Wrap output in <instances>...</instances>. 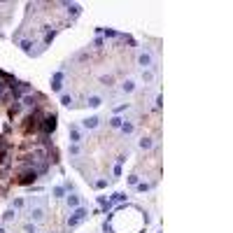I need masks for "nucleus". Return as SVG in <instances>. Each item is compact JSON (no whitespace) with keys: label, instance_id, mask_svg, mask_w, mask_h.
<instances>
[{"label":"nucleus","instance_id":"f257e3e1","mask_svg":"<svg viewBox=\"0 0 233 233\" xmlns=\"http://www.w3.org/2000/svg\"><path fill=\"white\" fill-rule=\"evenodd\" d=\"M40 128H42L44 135H51V133L56 131V114H47L42 119V124H40Z\"/></svg>","mask_w":233,"mask_h":233},{"label":"nucleus","instance_id":"f03ea898","mask_svg":"<svg viewBox=\"0 0 233 233\" xmlns=\"http://www.w3.org/2000/svg\"><path fill=\"white\" fill-rule=\"evenodd\" d=\"M86 215H89V212H86V207H77V210L72 212V217L68 219V226H70V228H75L80 222H84V219H86Z\"/></svg>","mask_w":233,"mask_h":233},{"label":"nucleus","instance_id":"7ed1b4c3","mask_svg":"<svg viewBox=\"0 0 233 233\" xmlns=\"http://www.w3.org/2000/svg\"><path fill=\"white\" fill-rule=\"evenodd\" d=\"M37 180V170H26V173L19 177V184H31V182Z\"/></svg>","mask_w":233,"mask_h":233},{"label":"nucleus","instance_id":"20e7f679","mask_svg":"<svg viewBox=\"0 0 233 233\" xmlns=\"http://www.w3.org/2000/svg\"><path fill=\"white\" fill-rule=\"evenodd\" d=\"M31 219H33V222H44V207L42 205L31 207Z\"/></svg>","mask_w":233,"mask_h":233},{"label":"nucleus","instance_id":"39448f33","mask_svg":"<svg viewBox=\"0 0 233 233\" xmlns=\"http://www.w3.org/2000/svg\"><path fill=\"white\" fill-rule=\"evenodd\" d=\"M138 63L142 65V68H149V65H152V54L149 51H140L138 54Z\"/></svg>","mask_w":233,"mask_h":233},{"label":"nucleus","instance_id":"423d86ee","mask_svg":"<svg viewBox=\"0 0 233 233\" xmlns=\"http://www.w3.org/2000/svg\"><path fill=\"white\" fill-rule=\"evenodd\" d=\"M61 82H63V72H56L54 75V82H51V91H61Z\"/></svg>","mask_w":233,"mask_h":233},{"label":"nucleus","instance_id":"0eeeda50","mask_svg":"<svg viewBox=\"0 0 233 233\" xmlns=\"http://www.w3.org/2000/svg\"><path fill=\"white\" fill-rule=\"evenodd\" d=\"M70 140H72L75 145L82 140V133H80V128H77V126H70Z\"/></svg>","mask_w":233,"mask_h":233},{"label":"nucleus","instance_id":"6e6552de","mask_svg":"<svg viewBox=\"0 0 233 233\" xmlns=\"http://www.w3.org/2000/svg\"><path fill=\"white\" fill-rule=\"evenodd\" d=\"M98 121H100L98 116H89V119L82 121V126H84V128H96V126H98Z\"/></svg>","mask_w":233,"mask_h":233},{"label":"nucleus","instance_id":"1a4fd4ad","mask_svg":"<svg viewBox=\"0 0 233 233\" xmlns=\"http://www.w3.org/2000/svg\"><path fill=\"white\" fill-rule=\"evenodd\" d=\"M133 89H135V82H131V80H126V82L121 84V91H124V93H131Z\"/></svg>","mask_w":233,"mask_h":233},{"label":"nucleus","instance_id":"9d476101","mask_svg":"<svg viewBox=\"0 0 233 233\" xmlns=\"http://www.w3.org/2000/svg\"><path fill=\"white\" fill-rule=\"evenodd\" d=\"M119 201H126V194L116 191V194H112V196H110V203H119Z\"/></svg>","mask_w":233,"mask_h":233},{"label":"nucleus","instance_id":"9b49d317","mask_svg":"<svg viewBox=\"0 0 233 233\" xmlns=\"http://www.w3.org/2000/svg\"><path fill=\"white\" fill-rule=\"evenodd\" d=\"M121 131H124V133H126V135H131V133H133V131H135V126H133V124H131V121H124V124H121Z\"/></svg>","mask_w":233,"mask_h":233},{"label":"nucleus","instance_id":"f8f14e48","mask_svg":"<svg viewBox=\"0 0 233 233\" xmlns=\"http://www.w3.org/2000/svg\"><path fill=\"white\" fill-rule=\"evenodd\" d=\"M100 82H103L105 86H112V84H114V77H112V75H103V77H100Z\"/></svg>","mask_w":233,"mask_h":233},{"label":"nucleus","instance_id":"ddd939ff","mask_svg":"<svg viewBox=\"0 0 233 233\" xmlns=\"http://www.w3.org/2000/svg\"><path fill=\"white\" fill-rule=\"evenodd\" d=\"M68 205L70 207H80V198L75 196V194H72V196H68Z\"/></svg>","mask_w":233,"mask_h":233},{"label":"nucleus","instance_id":"4468645a","mask_svg":"<svg viewBox=\"0 0 233 233\" xmlns=\"http://www.w3.org/2000/svg\"><path fill=\"white\" fill-rule=\"evenodd\" d=\"M100 103H103V100H100V96H91V98H89V105H91V107H98Z\"/></svg>","mask_w":233,"mask_h":233},{"label":"nucleus","instance_id":"2eb2a0df","mask_svg":"<svg viewBox=\"0 0 233 233\" xmlns=\"http://www.w3.org/2000/svg\"><path fill=\"white\" fill-rule=\"evenodd\" d=\"M112 128H121V124H124V119H121V116H112Z\"/></svg>","mask_w":233,"mask_h":233},{"label":"nucleus","instance_id":"dca6fc26","mask_svg":"<svg viewBox=\"0 0 233 233\" xmlns=\"http://www.w3.org/2000/svg\"><path fill=\"white\" fill-rule=\"evenodd\" d=\"M61 103L65 107H72V96H61Z\"/></svg>","mask_w":233,"mask_h":233},{"label":"nucleus","instance_id":"f3484780","mask_svg":"<svg viewBox=\"0 0 233 233\" xmlns=\"http://www.w3.org/2000/svg\"><path fill=\"white\" fill-rule=\"evenodd\" d=\"M149 147H152V140H149V138H142V140H140V149H149Z\"/></svg>","mask_w":233,"mask_h":233},{"label":"nucleus","instance_id":"a211bd4d","mask_svg":"<svg viewBox=\"0 0 233 233\" xmlns=\"http://www.w3.org/2000/svg\"><path fill=\"white\" fill-rule=\"evenodd\" d=\"M135 189H138V191H149V189H152V184H147V182H140V184H135Z\"/></svg>","mask_w":233,"mask_h":233},{"label":"nucleus","instance_id":"6ab92c4d","mask_svg":"<svg viewBox=\"0 0 233 233\" xmlns=\"http://www.w3.org/2000/svg\"><path fill=\"white\" fill-rule=\"evenodd\" d=\"M7 163H10V156L5 152H0V166H7Z\"/></svg>","mask_w":233,"mask_h":233},{"label":"nucleus","instance_id":"aec40b11","mask_svg":"<svg viewBox=\"0 0 233 233\" xmlns=\"http://www.w3.org/2000/svg\"><path fill=\"white\" fill-rule=\"evenodd\" d=\"M19 207H23V198H16V201L12 203V210H19Z\"/></svg>","mask_w":233,"mask_h":233},{"label":"nucleus","instance_id":"412c9836","mask_svg":"<svg viewBox=\"0 0 233 233\" xmlns=\"http://www.w3.org/2000/svg\"><path fill=\"white\" fill-rule=\"evenodd\" d=\"M142 80H145V82H152V80H154V75L149 72V70H145V72H142Z\"/></svg>","mask_w":233,"mask_h":233},{"label":"nucleus","instance_id":"4be33fe9","mask_svg":"<svg viewBox=\"0 0 233 233\" xmlns=\"http://www.w3.org/2000/svg\"><path fill=\"white\" fill-rule=\"evenodd\" d=\"M14 217H16V215H14V210H7V212H5V222H12Z\"/></svg>","mask_w":233,"mask_h":233},{"label":"nucleus","instance_id":"5701e85b","mask_svg":"<svg viewBox=\"0 0 233 233\" xmlns=\"http://www.w3.org/2000/svg\"><path fill=\"white\" fill-rule=\"evenodd\" d=\"M21 49H23L26 54H31V42H28V40H23V42H21Z\"/></svg>","mask_w":233,"mask_h":233},{"label":"nucleus","instance_id":"b1692460","mask_svg":"<svg viewBox=\"0 0 233 233\" xmlns=\"http://www.w3.org/2000/svg\"><path fill=\"white\" fill-rule=\"evenodd\" d=\"M105 186H107V180H98L96 182V189H105Z\"/></svg>","mask_w":233,"mask_h":233},{"label":"nucleus","instance_id":"393cba45","mask_svg":"<svg viewBox=\"0 0 233 233\" xmlns=\"http://www.w3.org/2000/svg\"><path fill=\"white\" fill-rule=\"evenodd\" d=\"M128 184H138V175H131L128 177Z\"/></svg>","mask_w":233,"mask_h":233},{"label":"nucleus","instance_id":"a878e982","mask_svg":"<svg viewBox=\"0 0 233 233\" xmlns=\"http://www.w3.org/2000/svg\"><path fill=\"white\" fill-rule=\"evenodd\" d=\"M54 196L61 198V196H63V189H61V186H56V189H54Z\"/></svg>","mask_w":233,"mask_h":233},{"label":"nucleus","instance_id":"bb28decb","mask_svg":"<svg viewBox=\"0 0 233 233\" xmlns=\"http://www.w3.org/2000/svg\"><path fill=\"white\" fill-rule=\"evenodd\" d=\"M103 42H105V40H100V37H96V40H93V47H103Z\"/></svg>","mask_w":233,"mask_h":233},{"label":"nucleus","instance_id":"cd10ccee","mask_svg":"<svg viewBox=\"0 0 233 233\" xmlns=\"http://www.w3.org/2000/svg\"><path fill=\"white\" fill-rule=\"evenodd\" d=\"M70 154H72V156H75V154H80V147H77V145H72V147H70Z\"/></svg>","mask_w":233,"mask_h":233},{"label":"nucleus","instance_id":"c85d7f7f","mask_svg":"<svg viewBox=\"0 0 233 233\" xmlns=\"http://www.w3.org/2000/svg\"><path fill=\"white\" fill-rule=\"evenodd\" d=\"M26 233H35V226H33V224H26Z\"/></svg>","mask_w":233,"mask_h":233},{"label":"nucleus","instance_id":"c756f323","mask_svg":"<svg viewBox=\"0 0 233 233\" xmlns=\"http://www.w3.org/2000/svg\"><path fill=\"white\" fill-rule=\"evenodd\" d=\"M119 33H114V31H105V37H116Z\"/></svg>","mask_w":233,"mask_h":233},{"label":"nucleus","instance_id":"7c9ffc66","mask_svg":"<svg viewBox=\"0 0 233 233\" xmlns=\"http://www.w3.org/2000/svg\"><path fill=\"white\" fill-rule=\"evenodd\" d=\"M0 233H5V228H0Z\"/></svg>","mask_w":233,"mask_h":233}]
</instances>
